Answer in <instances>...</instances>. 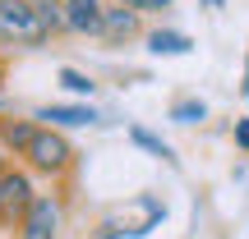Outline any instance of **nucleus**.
<instances>
[{
    "label": "nucleus",
    "instance_id": "f257e3e1",
    "mask_svg": "<svg viewBox=\"0 0 249 239\" xmlns=\"http://www.w3.org/2000/svg\"><path fill=\"white\" fill-rule=\"evenodd\" d=\"M46 23L37 18V9L28 0H0V42H14V46H37L46 42Z\"/></svg>",
    "mask_w": 249,
    "mask_h": 239
},
{
    "label": "nucleus",
    "instance_id": "f03ea898",
    "mask_svg": "<svg viewBox=\"0 0 249 239\" xmlns=\"http://www.w3.org/2000/svg\"><path fill=\"white\" fill-rule=\"evenodd\" d=\"M28 157H33L37 170H65L70 166V143L60 133H51V129H37L33 143H28Z\"/></svg>",
    "mask_w": 249,
    "mask_h": 239
},
{
    "label": "nucleus",
    "instance_id": "7ed1b4c3",
    "mask_svg": "<svg viewBox=\"0 0 249 239\" xmlns=\"http://www.w3.org/2000/svg\"><path fill=\"white\" fill-rule=\"evenodd\" d=\"M28 207H33L28 175H0V216H23Z\"/></svg>",
    "mask_w": 249,
    "mask_h": 239
},
{
    "label": "nucleus",
    "instance_id": "20e7f679",
    "mask_svg": "<svg viewBox=\"0 0 249 239\" xmlns=\"http://www.w3.org/2000/svg\"><path fill=\"white\" fill-rule=\"evenodd\" d=\"M102 0H65V28L74 32H97L102 28Z\"/></svg>",
    "mask_w": 249,
    "mask_h": 239
},
{
    "label": "nucleus",
    "instance_id": "39448f33",
    "mask_svg": "<svg viewBox=\"0 0 249 239\" xmlns=\"http://www.w3.org/2000/svg\"><path fill=\"white\" fill-rule=\"evenodd\" d=\"M28 230H23V239H51V230H55V207H51V198H33V207H28Z\"/></svg>",
    "mask_w": 249,
    "mask_h": 239
},
{
    "label": "nucleus",
    "instance_id": "423d86ee",
    "mask_svg": "<svg viewBox=\"0 0 249 239\" xmlns=\"http://www.w3.org/2000/svg\"><path fill=\"white\" fill-rule=\"evenodd\" d=\"M134 23H139V18H134V9H102V28L97 32L107 37V42H124V37L134 32Z\"/></svg>",
    "mask_w": 249,
    "mask_h": 239
},
{
    "label": "nucleus",
    "instance_id": "0eeeda50",
    "mask_svg": "<svg viewBox=\"0 0 249 239\" xmlns=\"http://www.w3.org/2000/svg\"><path fill=\"white\" fill-rule=\"evenodd\" d=\"M189 46H194V42H189L185 32H152L148 37V51L152 55H185Z\"/></svg>",
    "mask_w": 249,
    "mask_h": 239
},
{
    "label": "nucleus",
    "instance_id": "6e6552de",
    "mask_svg": "<svg viewBox=\"0 0 249 239\" xmlns=\"http://www.w3.org/2000/svg\"><path fill=\"white\" fill-rule=\"evenodd\" d=\"M37 120H55V124H92L97 115H92L88 106H46Z\"/></svg>",
    "mask_w": 249,
    "mask_h": 239
},
{
    "label": "nucleus",
    "instance_id": "1a4fd4ad",
    "mask_svg": "<svg viewBox=\"0 0 249 239\" xmlns=\"http://www.w3.org/2000/svg\"><path fill=\"white\" fill-rule=\"evenodd\" d=\"M28 5L37 9V18L46 23V32H55V28H65V5H60V0H28Z\"/></svg>",
    "mask_w": 249,
    "mask_h": 239
},
{
    "label": "nucleus",
    "instance_id": "9d476101",
    "mask_svg": "<svg viewBox=\"0 0 249 239\" xmlns=\"http://www.w3.org/2000/svg\"><path fill=\"white\" fill-rule=\"evenodd\" d=\"M33 124H23V120H9V124H0V138L9 143V147H23L28 152V143H33Z\"/></svg>",
    "mask_w": 249,
    "mask_h": 239
},
{
    "label": "nucleus",
    "instance_id": "9b49d317",
    "mask_svg": "<svg viewBox=\"0 0 249 239\" xmlns=\"http://www.w3.org/2000/svg\"><path fill=\"white\" fill-rule=\"evenodd\" d=\"M129 138L139 143V147H148L152 157H161V161H176V157H171V147H166V143H161V138H152L148 129H129Z\"/></svg>",
    "mask_w": 249,
    "mask_h": 239
},
{
    "label": "nucleus",
    "instance_id": "f8f14e48",
    "mask_svg": "<svg viewBox=\"0 0 249 239\" xmlns=\"http://www.w3.org/2000/svg\"><path fill=\"white\" fill-rule=\"evenodd\" d=\"M203 115H208L203 101H176V111H171V120H176V124H194V120H203Z\"/></svg>",
    "mask_w": 249,
    "mask_h": 239
},
{
    "label": "nucleus",
    "instance_id": "ddd939ff",
    "mask_svg": "<svg viewBox=\"0 0 249 239\" xmlns=\"http://www.w3.org/2000/svg\"><path fill=\"white\" fill-rule=\"evenodd\" d=\"M60 83L70 92H79V97H88V92H92V79H88V74H79V69H60Z\"/></svg>",
    "mask_w": 249,
    "mask_h": 239
},
{
    "label": "nucleus",
    "instance_id": "4468645a",
    "mask_svg": "<svg viewBox=\"0 0 249 239\" xmlns=\"http://www.w3.org/2000/svg\"><path fill=\"white\" fill-rule=\"evenodd\" d=\"M235 143H240V147L249 152V120H240V124H235Z\"/></svg>",
    "mask_w": 249,
    "mask_h": 239
},
{
    "label": "nucleus",
    "instance_id": "2eb2a0df",
    "mask_svg": "<svg viewBox=\"0 0 249 239\" xmlns=\"http://www.w3.org/2000/svg\"><path fill=\"white\" fill-rule=\"evenodd\" d=\"M161 5H171V0H143V9H161Z\"/></svg>",
    "mask_w": 249,
    "mask_h": 239
},
{
    "label": "nucleus",
    "instance_id": "dca6fc26",
    "mask_svg": "<svg viewBox=\"0 0 249 239\" xmlns=\"http://www.w3.org/2000/svg\"><path fill=\"white\" fill-rule=\"evenodd\" d=\"M120 5H124V9H143V0H120Z\"/></svg>",
    "mask_w": 249,
    "mask_h": 239
},
{
    "label": "nucleus",
    "instance_id": "f3484780",
    "mask_svg": "<svg viewBox=\"0 0 249 239\" xmlns=\"http://www.w3.org/2000/svg\"><path fill=\"white\" fill-rule=\"evenodd\" d=\"M245 97H249V69H245Z\"/></svg>",
    "mask_w": 249,
    "mask_h": 239
},
{
    "label": "nucleus",
    "instance_id": "a211bd4d",
    "mask_svg": "<svg viewBox=\"0 0 249 239\" xmlns=\"http://www.w3.org/2000/svg\"><path fill=\"white\" fill-rule=\"evenodd\" d=\"M208 5H213V9H217V5H222V0H208Z\"/></svg>",
    "mask_w": 249,
    "mask_h": 239
}]
</instances>
